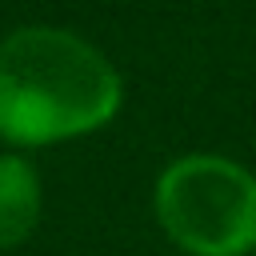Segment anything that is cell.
I'll return each mask as SVG.
<instances>
[{
    "label": "cell",
    "instance_id": "cell-1",
    "mask_svg": "<svg viewBox=\"0 0 256 256\" xmlns=\"http://www.w3.org/2000/svg\"><path fill=\"white\" fill-rule=\"evenodd\" d=\"M120 108L116 68L64 28H16L0 40V136L24 148L84 136Z\"/></svg>",
    "mask_w": 256,
    "mask_h": 256
},
{
    "label": "cell",
    "instance_id": "cell-3",
    "mask_svg": "<svg viewBox=\"0 0 256 256\" xmlns=\"http://www.w3.org/2000/svg\"><path fill=\"white\" fill-rule=\"evenodd\" d=\"M40 220V180L28 160L0 156V248L20 244Z\"/></svg>",
    "mask_w": 256,
    "mask_h": 256
},
{
    "label": "cell",
    "instance_id": "cell-2",
    "mask_svg": "<svg viewBox=\"0 0 256 256\" xmlns=\"http://www.w3.org/2000/svg\"><path fill=\"white\" fill-rule=\"evenodd\" d=\"M156 216L192 256L256 248V180L224 156H184L156 180Z\"/></svg>",
    "mask_w": 256,
    "mask_h": 256
}]
</instances>
